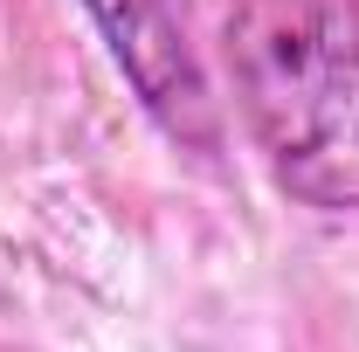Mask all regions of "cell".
<instances>
[{
	"label": "cell",
	"mask_w": 359,
	"mask_h": 352,
	"mask_svg": "<svg viewBox=\"0 0 359 352\" xmlns=\"http://www.w3.org/2000/svg\"><path fill=\"white\" fill-rule=\"evenodd\" d=\"M228 76L269 180L318 215H359V0H235Z\"/></svg>",
	"instance_id": "1"
},
{
	"label": "cell",
	"mask_w": 359,
	"mask_h": 352,
	"mask_svg": "<svg viewBox=\"0 0 359 352\" xmlns=\"http://www.w3.org/2000/svg\"><path fill=\"white\" fill-rule=\"evenodd\" d=\"M83 7L111 62L138 90V104L152 111V125L187 152H215L222 125H215V97L187 35V0H83Z\"/></svg>",
	"instance_id": "2"
}]
</instances>
